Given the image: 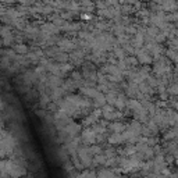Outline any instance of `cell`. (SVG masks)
<instances>
[{"instance_id":"1","label":"cell","mask_w":178,"mask_h":178,"mask_svg":"<svg viewBox=\"0 0 178 178\" xmlns=\"http://www.w3.org/2000/svg\"><path fill=\"white\" fill-rule=\"evenodd\" d=\"M85 177L86 178H96V175L93 173H88V174H85Z\"/></svg>"}]
</instances>
